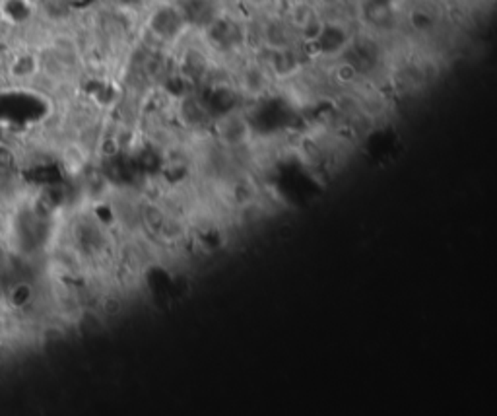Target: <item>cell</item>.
Here are the masks:
<instances>
[]
</instances>
